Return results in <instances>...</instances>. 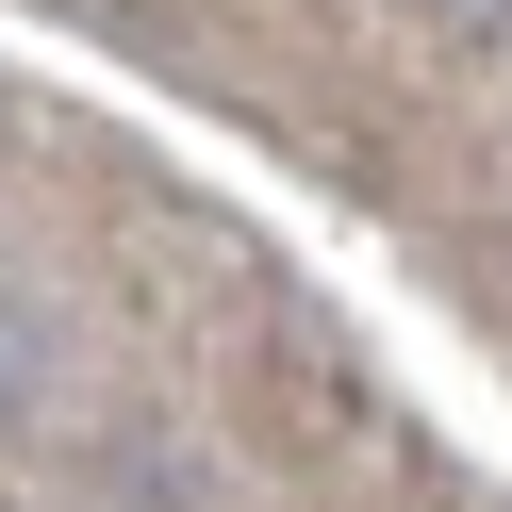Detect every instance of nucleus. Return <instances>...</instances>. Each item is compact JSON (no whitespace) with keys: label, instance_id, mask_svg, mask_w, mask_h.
<instances>
[{"label":"nucleus","instance_id":"f03ea898","mask_svg":"<svg viewBox=\"0 0 512 512\" xmlns=\"http://www.w3.org/2000/svg\"><path fill=\"white\" fill-rule=\"evenodd\" d=\"M0 380H17V331H0Z\"/></svg>","mask_w":512,"mask_h":512},{"label":"nucleus","instance_id":"f257e3e1","mask_svg":"<svg viewBox=\"0 0 512 512\" xmlns=\"http://www.w3.org/2000/svg\"><path fill=\"white\" fill-rule=\"evenodd\" d=\"M430 17H463V34H512V0H430Z\"/></svg>","mask_w":512,"mask_h":512}]
</instances>
